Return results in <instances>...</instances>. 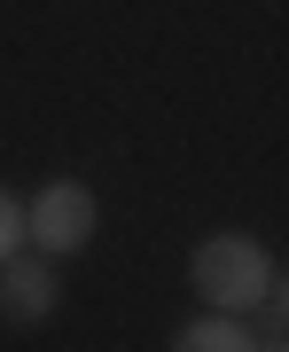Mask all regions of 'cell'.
<instances>
[{
  "label": "cell",
  "instance_id": "obj_2",
  "mask_svg": "<svg viewBox=\"0 0 289 352\" xmlns=\"http://www.w3.org/2000/svg\"><path fill=\"white\" fill-rule=\"evenodd\" d=\"M94 188L86 180H47V188L32 196V212H24V235L39 243V258L47 251H86L94 243Z\"/></svg>",
  "mask_w": 289,
  "mask_h": 352
},
{
  "label": "cell",
  "instance_id": "obj_3",
  "mask_svg": "<svg viewBox=\"0 0 289 352\" xmlns=\"http://www.w3.org/2000/svg\"><path fill=\"white\" fill-rule=\"evenodd\" d=\"M55 305H63V289H55V266L39 251H16L8 266H0V314H8L16 329H39Z\"/></svg>",
  "mask_w": 289,
  "mask_h": 352
},
{
  "label": "cell",
  "instance_id": "obj_4",
  "mask_svg": "<svg viewBox=\"0 0 289 352\" xmlns=\"http://www.w3.org/2000/svg\"><path fill=\"white\" fill-rule=\"evenodd\" d=\"M172 352H258V344H251V329H242L235 314H211V321H188V329H180Z\"/></svg>",
  "mask_w": 289,
  "mask_h": 352
},
{
  "label": "cell",
  "instance_id": "obj_6",
  "mask_svg": "<svg viewBox=\"0 0 289 352\" xmlns=\"http://www.w3.org/2000/svg\"><path fill=\"white\" fill-rule=\"evenodd\" d=\"M266 298H274V314H281V329H289V274H281L274 289H266Z\"/></svg>",
  "mask_w": 289,
  "mask_h": 352
},
{
  "label": "cell",
  "instance_id": "obj_5",
  "mask_svg": "<svg viewBox=\"0 0 289 352\" xmlns=\"http://www.w3.org/2000/svg\"><path fill=\"white\" fill-rule=\"evenodd\" d=\"M16 251H24V204H16L8 188H0V266H8Z\"/></svg>",
  "mask_w": 289,
  "mask_h": 352
},
{
  "label": "cell",
  "instance_id": "obj_1",
  "mask_svg": "<svg viewBox=\"0 0 289 352\" xmlns=\"http://www.w3.org/2000/svg\"><path fill=\"white\" fill-rule=\"evenodd\" d=\"M196 298L211 305V314H251L266 305V289H274V258H266L258 235H211L196 243Z\"/></svg>",
  "mask_w": 289,
  "mask_h": 352
},
{
  "label": "cell",
  "instance_id": "obj_7",
  "mask_svg": "<svg viewBox=\"0 0 289 352\" xmlns=\"http://www.w3.org/2000/svg\"><path fill=\"white\" fill-rule=\"evenodd\" d=\"M258 352H289V337H274V344H258Z\"/></svg>",
  "mask_w": 289,
  "mask_h": 352
}]
</instances>
